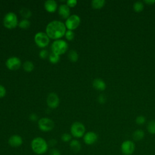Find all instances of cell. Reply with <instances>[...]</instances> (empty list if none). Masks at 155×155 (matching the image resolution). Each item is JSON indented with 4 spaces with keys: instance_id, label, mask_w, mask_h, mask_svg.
Wrapping results in <instances>:
<instances>
[{
    "instance_id": "cell-1",
    "label": "cell",
    "mask_w": 155,
    "mask_h": 155,
    "mask_svg": "<svg viewBox=\"0 0 155 155\" xmlns=\"http://www.w3.org/2000/svg\"><path fill=\"white\" fill-rule=\"evenodd\" d=\"M66 27L64 23L60 21H52L50 22L45 28L46 34L53 39H59L66 32Z\"/></svg>"
},
{
    "instance_id": "cell-2",
    "label": "cell",
    "mask_w": 155,
    "mask_h": 155,
    "mask_svg": "<svg viewBox=\"0 0 155 155\" xmlns=\"http://www.w3.org/2000/svg\"><path fill=\"white\" fill-rule=\"evenodd\" d=\"M48 147V142L41 137H35L31 142V148L32 151L38 155H42L47 153Z\"/></svg>"
},
{
    "instance_id": "cell-3",
    "label": "cell",
    "mask_w": 155,
    "mask_h": 155,
    "mask_svg": "<svg viewBox=\"0 0 155 155\" xmlns=\"http://www.w3.org/2000/svg\"><path fill=\"white\" fill-rule=\"evenodd\" d=\"M68 47V44L65 40L57 39L55 40L51 45V52L60 56L67 51Z\"/></svg>"
},
{
    "instance_id": "cell-4",
    "label": "cell",
    "mask_w": 155,
    "mask_h": 155,
    "mask_svg": "<svg viewBox=\"0 0 155 155\" xmlns=\"http://www.w3.org/2000/svg\"><path fill=\"white\" fill-rule=\"evenodd\" d=\"M71 135L75 138L82 137L85 133V127L80 122H75L72 124L70 127Z\"/></svg>"
},
{
    "instance_id": "cell-5",
    "label": "cell",
    "mask_w": 155,
    "mask_h": 155,
    "mask_svg": "<svg viewBox=\"0 0 155 155\" xmlns=\"http://www.w3.org/2000/svg\"><path fill=\"white\" fill-rule=\"evenodd\" d=\"M4 25L8 29L15 28L18 25V17L13 12H8L5 14L3 19Z\"/></svg>"
},
{
    "instance_id": "cell-6",
    "label": "cell",
    "mask_w": 155,
    "mask_h": 155,
    "mask_svg": "<svg viewBox=\"0 0 155 155\" xmlns=\"http://www.w3.org/2000/svg\"><path fill=\"white\" fill-rule=\"evenodd\" d=\"M34 40L36 44L41 47L44 48L47 47L50 42V38L46 34V33L39 31L35 34Z\"/></svg>"
},
{
    "instance_id": "cell-7",
    "label": "cell",
    "mask_w": 155,
    "mask_h": 155,
    "mask_svg": "<svg viewBox=\"0 0 155 155\" xmlns=\"http://www.w3.org/2000/svg\"><path fill=\"white\" fill-rule=\"evenodd\" d=\"M54 126L53 121L50 118L42 117L38 120V127L42 131H50L53 129Z\"/></svg>"
},
{
    "instance_id": "cell-8",
    "label": "cell",
    "mask_w": 155,
    "mask_h": 155,
    "mask_svg": "<svg viewBox=\"0 0 155 155\" xmlns=\"http://www.w3.org/2000/svg\"><path fill=\"white\" fill-rule=\"evenodd\" d=\"M80 23V17L77 15H71L66 19L65 25L68 30L73 31L79 25Z\"/></svg>"
},
{
    "instance_id": "cell-9",
    "label": "cell",
    "mask_w": 155,
    "mask_h": 155,
    "mask_svg": "<svg viewBox=\"0 0 155 155\" xmlns=\"http://www.w3.org/2000/svg\"><path fill=\"white\" fill-rule=\"evenodd\" d=\"M121 151L124 155H131L135 150V145L130 140L124 141L121 144Z\"/></svg>"
},
{
    "instance_id": "cell-10",
    "label": "cell",
    "mask_w": 155,
    "mask_h": 155,
    "mask_svg": "<svg viewBox=\"0 0 155 155\" xmlns=\"http://www.w3.org/2000/svg\"><path fill=\"white\" fill-rule=\"evenodd\" d=\"M5 65L9 70H16L20 68L21 61L19 58L16 56H12L7 59L5 62Z\"/></svg>"
},
{
    "instance_id": "cell-11",
    "label": "cell",
    "mask_w": 155,
    "mask_h": 155,
    "mask_svg": "<svg viewBox=\"0 0 155 155\" xmlns=\"http://www.w3.org/2000/svg\"><path fill=\"white\" fill-rule=\"evenodd\" d=\"M47 105L51 108H56L59 104V99L58 96L54 93H50L46 99Z\"/></svg>"
},
{
    "instance_id": "cell-12",
    "label": "cell",
    "mask_w": 155,
    "mask_h": 155,
    "mask_svg": "<svg viewBox=\"0 0 155 155\" xmlns=\"http://www.w3.org/2000/svg\"><path fill=\"white\" fill-rule=\"evenodd\" d=\"M97 140V135L93 131H88L85 133L83 136V140L87 145H91L96 142Z\"/></svg>"
},
{
    "instance_id": "cell-13",
    "label": "cell",
    "mask_w": 155,
    "mask_h": 155,
    "mask_svg": "<svg viewBox=\"0 0 155 155\" xmlns=\"http://www.w3.org/2000/svg\"><path fill=\"white\" fill-rule=\"evenodd\" d=\"M8 142L11 147L16 148L20 147L22 144L23 140L21 136H20L19 135L14 134L9 137Z\"/></svg>"
},
{
    "instance_id": "cell-14",
    "label": "cell",
    "mask_w": 155,
    "mask_h": 155,
    "mask_svg": "<svg viewBox=\"0 0 155 155\" xmlns=\"http://www.w3.org/2000/svg\"><path fill=\"white\" fill-rule=\"evenodd\" d=\"M58 13L60 16H61L64 19H67L70 15V7L65 4H62L60 5L58 8Z\"/></svg>"
},
{
    "instance_id": "cell-15",
    "label": "cell",
    "mask_w": 155,
    "mask_h": 155,
    "mask_svg": "<svg viewBox=\"0 0 155 155\" xmlns=\"http://www.w3.org/2000/svg\"><path fill=\"white\" fill-rule=\"evenodd\" d=\"M57 2L54 0H47L44 2V8L48 12H54L57 9Z\"/></svg>"
},
{
    "instance_id": "cell-16",
    "label": "cell",
    "mask_w": 155,
    "mask_h": 155,
    "mask_svg": "<svg viewBox=\"0 0 155 155\" xmlns=\"http://www.w3.org/2000/svg\"><path fill=\"white\" fill-rule=\"evenodd\" d=\"M93 86L95 89L100 91H102L106 88L105 82L100 78H96L93 80Z\"/></svg>"
},
{
    "instance_id": "cell-17",
    "label": "cell",
    "mask_w": 155,
    "mask_h": 155,
    "mask_svg": "<svg viewBox=\"0 0 155 155\" xmlns=\"http://www.w3.org/2000/svg\"><path fill=\"white\" fill-rule=\"evenodd\" d=\"M70 147L74 153H78L81 149V144L77 139H73L70 142Z\"/></svg>"
},
{
    "instance_id": "cell-18",
    "label": "cell",
    "mask_w": 155,
    "mask_h": 155,
    "mask_svg": "<svg viewBox=\"0 0 155 155\" xmlns=\"http://www.w3.org/2000/svg\"><path fill=\"white\" fill-rule=\"evenodd\" d=\"M145 133L142 130L140 129H137L135 130L133 133V138L136 141H139L143 139Z\"/></svg>"
},
{
    "instance_id": "cell-19",
    "label": "cell",
    "mask_w": 155,
    "mask_h": 155,
    "mask_svg": "<svg viewBox=\"0 0 155 155\" xmlns=\"http://www.w3.org/2000/svg\"><path fill=\"white\" fill-rule=\"evenodd\" d=\"M105 0H93L91 1V6L93 8L99 9L105 5Z\"/></svg>"
},
{
    "instance_id": "cell-20",
    "label": "cell",
    "mask_w": 155,
    "mask_h": 155,
    "mask_svg": "<svg viewBox=\"0 0 155 155\" xmlns=\"http://www.w3.org/2000/svg\"><path fill=\"white\" fill-rule=\"evenodd\" d=\"M22 67L25 71L30 72L34 69V65L32 62L27 61L24 62V64L22 65Z\"/></svg>"
},
{
    "instance_id": "cell-21",
    "label": "cell",
    "mask_w": 155,
    "mask_h": 155,
    "mask_svg": "<svg viewBox=\"0 0 155 155\" xmlns=\"http://www.w3.org/2000/svg\"><path fill=\"white\" fill-rule=\"evenodd\" d=\"M68 59L72 62H76L78 59V54L76 51L74 50H71L68 52Z\"/></svg>"
},
{
    "instance_id": "cell-22",
    "label": "cell",
    "mask_w": 155,
    "mask_h": 155,
    "mask_svg": "<svg viewBox=\"0 0 155 155\" xmlns=\"http://www.w3.org/2000/svg\"><path fill=\"white\" fill-rule=\"evenodd\" d=\"M144 8V5L142 1H137L133 4V9L137 12H139L143 10Z\"/></svg>"
},
{
    "instance_id": "cell-23",
    "label": "cell",
    "mask_w": 155,
    "mask_h": 155,
    "mask_svg": "<svg viewBox=\"0 0 155 155\" xmlns=\"http://www.w3.org/2000/svg\"><path fill=\"white\" fill-rule=\"evenodd\" d=\"M48 59H49V61L51 63H52V64H56L60 60V56L51 52L50 54H49Z\"/></svg>"
},
{
    "instance_id": "cell-24",
    "label": "cell",
    "mask_w": 155,
    "mask_h": 155,
    "mask_svg": "<svg viewBox=\"0 0 155 155\" xmlns=\"http://www.w3.org/2000/svg\"><path fill=\"white\" fill-rule=\"evenodd\" d=\"M147 130L148 131L152 134H155V120H151L148 122L147 124Z\"/></svg>"
},
{
    "instance_id": "cell-25",
    "label": "cell",
    "mask_w": 155,
    "mask_h": 155,
    "mask_svg": "<svg viewBox=\"0 0 155 155\" xmlns=\"http://www.w3.org/2000/svg\"><path fill=\"white\" fill-rule=\"evenodd\" d=\"M18 25L20 28L22 29H27L30 25V22L27 19L24 18L19 22V23L18 24Z\"/></svg>"
},
{
    "instance_id": "cell-26",
    "label": "cell",
    "mask_w": 155,
    "mask_h": 155,
    "mask_svg": "<svg viewBox=\"0 0 155 155\" xmlns=\"http://www.w3.org/2000/svg\"><path fill=\"white\" fill-rule=\"evenodd\" d=\"M20 13L24 18H25V19H27L31 16V11L27 8H21L20 10Z\"/></svg>"
},
{
    "instance_id": "cell-27",
    "label": "cell",
    "mask_w": 155,
    "mask_h": 155,
    "mask_svg": "<svg viewBox=\"0 0 155 155\" xmlns=\"http://www.w3.org/2000/svg\"><path fill=\"white\" fill-rule=\"evenodd\" d=\"M61 140L64 142H70L71 140V135L69 133H63L61 136Z\"/></svg>"
},
{
    "instance_id": "cell-28",
    "label": "cell",
    "mask_w": 155,
    "mask_h": 155,
    "mask_svg": "<svg viewBox=\"0 0 155 155\" xmlns=\"http://www.w3.org/2000/svg\"><path fill=\"white\" fill-rule=\"evenodd\" d=\"M65 38L68 41H71L74 38V33L72 30H67L65 34Z\"/></svg>"
},
{
    "instance_id": "cell-29",
    "label": "cell",
    "mask_w": 155,
    "mask_h": 155,
    "mask_svg": "<svg viewBox=\"0 0 155 155\" xmlns=\"http://www.w3.org/2000/svg\"><path fill=\"white\" fill-rule=\"evenodd\" d=\"M146 121V119L145 117L142 116V115H140L138 116L136 118V122L137 124L138 125H143Z\"/></svg>"
},
{
    "instance_id": "cell-30",
    "label": "cell",
    "mask_w": 155,
    "mask_h": 155,
    "mask_svg": "<svg viewBox=\"0 0 155 155\" xmlns=\"http://www.w3.org/2000/svg\"><path fill=\"white\" fill-rule=\"evenodd\" d=\"M39 56L41 59H45L48 56H49V54H48V52L47 50L42 49L40 51V52L39 53Z\"/></svg>"
},
{
    "instance_id": "cell-31",
    "label": "cell",
    "mask_w": 155,
    "mask_h": 155,
    "mask_svg": "<svg viewBox=\"0 0 155 155\" xmlns=\"http://www.w3.org/2000/svg\"><path fill=\"white\" fill-rule=\"evenodd\" d=\"M78 1L76 0H68L66 1V4L69 7H73L76 5Z\"/></svg>"
},
{
    "instance_id": "cell-32",
    "label": "cell",
    "mask_w": 155,
    "mask_h": 155,
    "mask_svg": "<svg viewBox=\"0 0 155 155\" xmlns=\"http://www.w3.org/2000/svg\"><path fill=\"white\" fill-rule=\"evenodd\" d=\"M49 155H61V151L56 148H51L49 152Z\"/></svg>"
},
{
    "instance_id": "cell-33",
    "label": "cell",
    "mask_w": 155,
    "mask_h": 155,
    "mask_svg": "<svg viewBox=\"0 0 155 155\" xmlns=\"http://www.w3.org/2000/svg\"><path fill=\"white\" fill-rule=\"evenodd\" d=\"M5 94H6L5 88L3 85H0V98L4 97L5 96Z\"/></svg>"
},
{
    "instance_id": "cell-34",
    "label": "cell",
    "mask_w": 155,
    "mask_h": 155,
    "mask_svg": "<svg viewBox=\"0 0 155 155\" xmlns=\"http://www.w3.org/2000/svg\"><path fill=\"white\" fill-rule=\"evenodd\" d=\"M97 101L100 104H104L106 101V97L104 94H100L97 97Z\"/></svg>"
},
{
    "instance_id": "cell-35",
    "label": "cell",
    "mask_w": 155,
    "mask_h": 155,
    "mask_svg": "<svg viewBox=\"0 0 155 155\" xmlns=\"http://www.w3.org/2000/svg\"><path fill=\"white\" fill-rule=\"evenodd\" d=\"M57 143V140L56 139H50L48 142V146H51V147H54Z\"/></svg>"
},
{
    "instance_id": "cell-36",
    "label": "cell",
    "mask_w": 155,
    "mask_h": 155,
    "mask_svg": "<svg viewBox=\"0 0 155 155\" xmlns=\"http://www.w3.org/2000/svg\"><path fill=\"white\" fill-rule=\"evenodd\" d=\"M29 119L31 120V121H36L38 120V116L35 114V113H33V114H31L30 116H29Z\"/></svg>"
},
{
    "instance_id": "cell-37",
    "label": "cell",
    "mask_w": 155,
    "mask_h": 155,
    "mask_svg": "<svg viewBox=\"0 0 155 155\" xmlns=\"http://www.w3.org/2000/svg\"><path fill=\"white\" fill-rule=\"evenodd\" d=\"M144 2L148 4H153L154 3H155V0H145Z\"/></svg>"
}]
</instances>
